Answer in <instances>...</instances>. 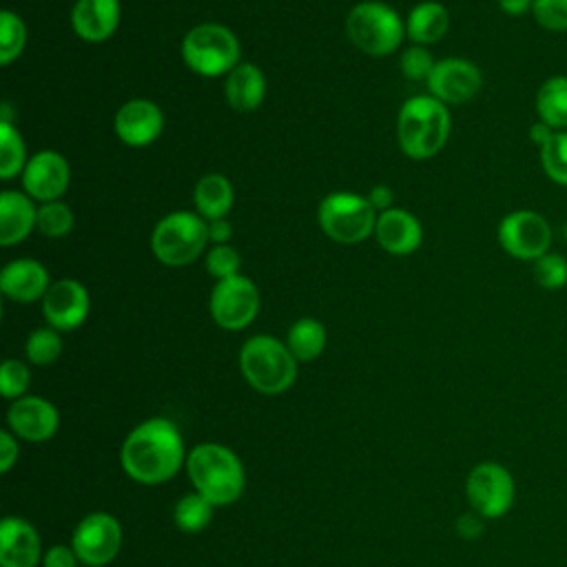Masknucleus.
<instances>
[{"mask_svg":"<svg viewBox=\"0 0 567 567\" xmlns=\"http://www.w3.org/2000/svg\"><path fill=\"white\" fill-rule=\"evenodd\" d=\"M120 458L133 481L142 485L166 483L184 461L182 434L168 419H148L126 436Z\"/></svg>","mask_w":567,"mask_h":567,"instance_id":"f257e3e1","label":"nucleus"},{"mask_svg":"<svg viewBox=\"0 0 567 567\" xmlns=\"http://www.w3.org/2000/svg\"><path fill=\"white\" fill-rule=\"evenodd\" d=\"M452 117L443 102L432 95H414L403 102L396 117V140L410 159L439 155L450 137Z\"/></svg>","mask_w":567,"mask_h":567,"instance_id":"f03ea898","label":"nucleus"},{"mask_svg":"<svg viewBox=\"0 0 567 567\" xmlns=\"http://www.w3.org/2000/svg\"><path fill=\"white\" fill-rule=\"evenodd\" d=\"M186 470L195 492L206 496L213 505L235 503L244 492L241 461L219 443L197 445L186 458Z\"/></svg>","mask_w":567,"mask_h":567,"instance_id":"7ed1b4c3","label":"nucleus"},{"mask_svg":"<svg viewBox=\"0 0 567 567\" xmlns=\"http://www.w3.org/2000/svg\"><path fill=\"white\" fill-rule=\"evenodd\" d=\"M297 363L288 346L270 334H255L239 350V370L261 394L286 392L297 379Z\"/></svg>","mask_w":567,"mask_h":567,"instance_id":"20e7f679","label":"nucleus"},{"mask_svg":"<svg viewBox=\"0 0 567 567\" xmlns=\"http://www.w3.org/2000/svg\"><path fill=\"white\" fill-rule=\"evenodd\" d=\"M208 244V221L195 210H173L151 233L153 257L171 268L193 264L206 252Z\"/></svg>","mask_w":567,"mask_h":567,"instance_id":"39448f33","label":"nucleus"},{"mask_svg":"<svg viewBox=\"0 0 567 567\" xmlns=\"http://www.w3.org/2000/svg\"><path fill=\"white\" fill-rule=\"evenodd\" d=\"M182 60L202 78H226L241 62V47L228 27L202 22L184 35Z\"/></svg>","mask_w":567,"mask_h":567,"instance_id":"423d86ee","label":"nucleus"},{"mask_svg":"<svg viewBox=\"0 0 567 567\" xmlns=\"http://www.w3.org/2000/svg\"><path fill=\"white\" fill-rule=\"evenodd\" d=\"M346 33L359 51L383 58L401 47L405 22L394 7L379 0H363L348 11Z\"/></svg>","mask_w":567,"mask_h":567,"instance_id":"0eeeda50","label":"nucleus"},{"mask_svg":"<svg viewBox=\"0 0 567 567\" xmlns=\"http://www.w3.org/2000/svg\"><path fill=\"white\" fill-rule=\"evenodd\" d=\"M379 213L368 197L357 193H330L317 208L319 228L337 244H361L374 235Z\"/></svg>","mask_w":567,"mask_h":567,"instance_id":"6e6552de","label":"nucleus"},{"mask_svg":"<svg viewBox=\"0 0 567 567\" xmlns=\"http://www.w3.org/2000/svg\"><path fill=\"white\" fill-rule=\"evenodd\" d=\"M498 246L518 261H536L551 246V226L536 210H512L496 228Z\"/></svg>","mask_w":567,"mask_h":567,"instance_id":"1a4fd4ad","label":"nucleus"},{"mask_svg":"<svg viewBox=\"0 0 567 567\" xmlns=\"http://www.w3.org/2000/svg\"><path fill=\"white\" fill-rule=\"evenodd\" d=\"M259 303L261 299L255 281L244 275H235L215 284L208 299V310L219 328L241 330L252 323L259 312Z\"/></svg>","mask_w":567,"mask_h":567,"instance_id":"9d476101","label":"nucleus"},{"mask_svg":"<svg viewBox=\"0 0 567 567\" xmlns=\"http://www.w3.org/2000/svg\"><path fill=\"white\" fill-rule=\"evenodd\" d=\"M467 501L483 518H501L514 503V478L498 463H478L467 476Z\"/></svg>","mask_w":567,"mask_h":567,"instance_id":"9b49d317","label":"nucleus"},{"mask_svg":"<svg viewBox=\"0 0 567 567\" xmlns=\"http://www.w3.org/2000/svg\"><path fill=\"white\" fill-rule=\"evenodd\" d=\"M122 545V527L120 523L104 512H93L84 516L71 538V547L75 556L91 567H102L111 563Z\"/></svg>","mask_w":567,"mask_h":567,"instance_id":"f8f14e48","label":"nucleus"},{"mask_svg":"<svg viewBox=\"0 0 567 567\" xmlns=\"http://www.w3.org/2000/svg\"><path fill=\"white\" fill-rule=\"evenodd\" d=\"M425 84L430 95L445 106L465 104L478 95L483 86V73L474 62L465 58H443L436 60Z\"/></svg>","mask_w":567,"mask_h":567,"instance_id":"ddd939ff","label":"nucleus"},{"mask_svg":"<svg viewBox=\"0 0 567 567\" xmlns=\"http://www.w3.org/2000/svg\"><path fill=\"white\" fill-rule=\"evenodd\" d=\"M20 177L24 193L33 202H55L66 193L71 184V166L62 153L42 148L29 157Z\"/></svg>","mask_w":567,"mask_h":567,"instance_id":"4468645a","label":"nucleus"},{"mask_svg":"<svg viewBox=\"0 0 567 567\" xmlns=\"http://www.w3.org/2000/svg\"><path fill=\"white\" fill-rule=\"evenodd\" d=\"M91 310L89 290L78 279H58L49 286L42 297V315L51 328L58 332H69L80 328Z\"/></svg>","mask_w":567,"mask_h":567,"instance_id":"2eb2a0df","label":"nucleus"},{"mask_svg":"<svg viewBox=\"0 0 567 567\" xmlns=\"http://www.w3.org/2000/svg\"><path fill=\"white\" fill-rule=\"evenodd\" d=\"M113 128L122 144L133 148L148 146L164 131V113L153 100L133 97L117 109Z\"/></svg>","mask_w":567,"mask_h":567,"instance_id":"dca6fc26","label":"nucleus"},{"mask_svg":"<svg viewBox=\"0 0 567 567\" xmlns=\"http://www.w3.org/2000/svg\"><path fill=\"white\" fill-rule=\"evenodd\" d=\"M7 423L24 441L40 443L55 434L60 416L53 403L40 396H20L7 412Z\"/></svg>","mask_w":567,"mask_h":567,"instance_id":"f3484780","label":"nucleus"},{"mask_svg":"<svg viewBox=\"0 0 567 567\" xmlns=\"http://www.w3.org/2000/svg\"><path fill=\"white\" fill-rule=\"evenodd\" d=\"M377 244L396 257L412 255L423 241V226L421 221L405 208H388L379 213L374 226Z\"/></svg>","mask_w":567,"mask_h":567,"instance_id":"a211bd4d","label":"nucleus"},{"mask_svg":"<svg viewBox=\"0 0 567 567\" xmlns=\"http://www.w3.org/2000/svg\"><path fill=\"white\" fill-rule=\"evenodd\" d=\"M120 18V0H75L71 9V27L89 44L109 40L117 31Z\"/></svg>","mask_w":567,"mask_h":567,"instance_id":"6ab92c4d","label":"nucleus"},{"mask_svg":"<svg viewBox=\"0 0 567 567\" xmlns=\"http://www.w3.org/2000/svg\"><path fill=\"white\" fill-rule=\"evenodd\" d=\"M49 286V272L35 259H13L0 270V290L16 303H31L42 299Z\"/></svg>","mask_w":567,"mask_h":567,"instance_id":"aec40b11","label":"nucleus"},{"mask_svg":"<svg viewBox=\"0 0 567 567\" xmlns=\"http://www.w3.org/2000/svg\"><path fill=\"white\" fill-rule=\"evenodd\" d=\"M40 536L22 518L0 523V567H35L40 560Z\"/></svg>","mask_w":567,"mask_h":567,"instance_id":"412c9836","label":"nucleus"},{"mask_svg":"<svg viewBox=\"0 0 567 567\" xmlns=\"http://www.w3.org/2000/svg\"><path fill=\"white\" fill-rule=\"evenodd\" d=\"M38 206L27 193L2 190L0 193V246L11 248L24 241L35 228Z\"/></svg>","mask_w":567,"mask_h":567,"instance_id":"4be33fe9","label":"nucleus"},{"mask_svg":"<svg viewBox=\"0 0 567 567\" xmlns=\"http://www.w3.org/2000/svg\"><path fill=\"white\" fill-rule=\"evenodd\" d=\"M224 97L237 113H250L266 97V75L252 62H239L224 80Z\"/></svg>","mask_w":567,"mask_h":567,"instance_id":"5701e85b","label":"nucleus"},{"mask_svg":"<svg viewBox=\"0 0 567 567\" xmlns=\"http://www.w3.org/2000/svg\"><path fill=\"white\" fill-rule=\"evenodd\" d=\"M193 204L195 213L206 221L226 217L235 204L230 179L221 173H206L193 188Z\"/></svg>","mask_w":567,"mask_h":567,"instance_id":"b1692460","label":"nucleus"},{"mask_svg":"<svg viewBox=\"0 0 567 567\" xmlns=\"http://www.w3.org/2000/svg\"><path fill=\"white\" fill-rule=\"evenodd\" d=\"M450 29V13L445 4L436 0H423L412 7L405 20V35L414 44H434L439 42Z\"/></svg>","mask_w":567,"mask_h":567,"instance_id":"393cba45","label":"nucleus"},{"mask_svg":"<svg viewBox=\"0 0 567 567\" xmlns=\"http://www.w3.org/2000/svg\"><path fill=\"white\" fill-rule=\"evenodd\" d=\"M538 122L554 131H567V75L547 78L534 97Z\"/></svg>","mask_w":567,"mask_h":567,"instance_id":"a878e982","label":"nucleus"},{"mask_svg":"<svg viewBox=\"0 0 567 567\" xmlns=\"http://www.w3.org/2000/svg\"><path fill=\"white\" fill-rule=\"evenodd\" d=\"M326 328L312 317L297 319L286 334V346L297 361H312L326 348Z\"/></svg>","mask_w":567,"mask_h":567,"instance_id":"bb28decb","label":"nucleus"},{"mask_svg":"<svg viewBox=\"0 0 567 567\" xmlns=\"http://www.w3.org/2000/svg\"><path fill=\"white\" fill-rule=\"evenodd\" d=\"M27 162V144L20 131L9 120H0V177L9 182L22 175Z\"/></svg>","mask_w":567,"mask_h":567,"instance_id":"cd10ccee","label":"nucleus"},{"mask_svg":"<svg viewBox=\"0 0 567 567\" xmlns=\"http://www.w3.org/2000/svg\"><path fill=\"white\" fill-rule=\"evenodd\" d=\"M213 507L215 505L206 496H202L199 492L186 494L175 505V523L186 534L202 532L213 518Z\"/></svg>","mask_w":567,"mask_h":567,"instance_id":"c85d7f7f","label":"nucleus"},{"mask_svg":"<svg viewBox=\"0 0 567 567\" xmlns=\"http://www.w3.org/2000/svg\"><path fill=\"white\" fill-rule=\"evenodd\" d=\"M27 44V27L24 20L13 13L11 9H4L0 13V64L9 66L13 60L20 58Z\"/></svg>","mask_w":567,"mask_h":567,"instance_id":"c756f323","label":"nucleus"},{"mask_svg":"<svg viewBox=\"0 0 567 567\" xmlns=\"http://www.w3.org/2000/svg\"><path fill=\"white\" fill-rule=\"evenodd\" d=\"M75 215L71 206H66L62 199L55 202H44L38 206V219L35 228L49 237V239H60L73 230Z\"/></svg>","mask_w":567,"mask_h":567,"instance_id":"7c9ffc66","label":"nucleus"},{"mask_svg":"<svg viewBox=\"0 0 567 567\" xmlns=\"http://www.w3.org/2000/svg\"><path fill=\"white\" fill-rule=\"evenodd\" d=\"M543 173L558 186H567V131H556L538 151Z\"/></svg>","mask_w":567,"mask_h":567,"instance_id":"2f4dec72","label":"nucleus"},{"mask_svg":"<svg viewBox=\"0 0 567 567\" xmlns=\"http://www.w3.org/2000/svg\"><path fill=\"white\" fill-rule=\"evenodd\" d=\"M24 352H27V359L33 363V365H49L53 363L60 354H62V339H60V332L51 326L47 328H35L29 337H27V343H24Z\"/></svg>","mask_w":567,"mask_h":567,"instance_id":"473e14b6","label":"nucleus"},{"mask_svg":"<svg viewBox=\"0 0 567 567\" xmlns=\"http://www.w3.org/2000/svg\"><path fill=\"white\" fill-rule=\"evenodd\" d=\"M532 275L536 286L545 290H560L567 286V259L560 252H545L532 261Z\"/></svg>","mask_w":567,"mask_h":567,"instance_id":"72a5a7b5","label":"nucleus"},{"mask_svg":"<svg viewBox=\"0 0 567 567\" xmlns=\"http://www.w3.org/2000/svg\"><path fill=\"white\" fill-rule=\"evenodd\" d=\"M204 266H206V272L215 279V281H221V279H228V277H235V275H241V255L237 248H233L230 244H215L206 250L204 255Z\"/></svg>","mask_w":567,"mask_h":567,"instance_id":"f704fd0d","label":"nucleus"},{"mask_svg":"<svg viewBox=\"0 0 567 567\" xmlns=\"http://www.w3.org/2000/svg\"><path fill=\"white\" fill-rule=\"evenodd\" d=\"M434 64H436V60L423 44H410L401 53V62H399L401 73L414 82H427Z\"/></svg>","mask_w":567,"mask_h":567,"instance_id":"c9c22d12","label":"nucleus"},{"mask_svg":"<svg viewBox=\"0 0 567 567\" xmlns=\"http://www.w3.org/2000/svg\"><path fill=\"white\" fill-rule=\"evenodd\" d=\"M532 16L536 24L551 33L567 31V0H534Z\"/></svg>","mask_w":567,"mask_h":567,"instance_id":"e433bc0d","label":"nucleus"},{"mask_svg":"<svg viewBox=\"0 0 567 567\" xmlns=\"http://www.w3.org/2000/svg\"><path fill=\"white\" fill-rule=\"evenodd\" d=\"M29 368L18 359H7L0 365V394L4 399H20L29 388Z\"/></svg>","mask_w":567,"mask_h":567,"instance_id":"4c0bfd02","label":"nucleus"},{"mask_svg":"<svg viewBox=\"0 0 567 567\" xmlns=\"http://www.w3.org/2000/svg\"><path fill=\"white\" fill-rule=\"evenodd\" d=\"M78 560L73 547L66 545H55L44 554V567H75Z\"/></svg>","mask_w":567,"mask_h":567,"instance_id":"58836bf2","label":"nucleus"},{"mask_svg":"<svg viewBox=\"0 0 567 567\" xmlns=\"http://www.w3.org/2000/svg\"><path fill=\"white\" fill-rule=\"evenodd\" d=\"M18 461V443L11 432H0V472H9L11 465Z\"/></svg>","mask_w":567,"mask_h":567,"instance_id":"ea45409f","label":"nucleus"},{"mask_svg":"<svg viewBox=\"0 0 567 567\" xmlns=\"http://www.w3.org/2000/svg\"><path fill=\"white\" fill-rule=\"evenodd\" d=\"M365 197H368V202L374 206V210H379V213L392 208V202H394V193H392L385 184L372 186Z\"/></svg>","mask_w":567,"mask_h":567,"instance_id":"a19ab883","label":"nucleus"},{"mask_svg":"<svg viewBox=\"0 0 567 567\" xmlns=\"http://www.w3.org/2000/svg\"><path fill=\"white\" fill-rule=\"evenodd\" d=\"M230 237H233V226H230V221L226 217L208 221V241H210V246L228 244Z\"/></svg>","mask_w":567,"mask_h":567,"instance_id":"79ce46f5","label":"nucleus"},{"mask_svg":"<svg viewBox=\"0 0 567 567\" xmlns=\"http://www.w3.org/2000/svg\"><path fill=\"white\" fill-rule=\"evenodd\" d=\"M496 2H498V9L512 18L532 13V7H534V0H496Z\"/></svg>","mask_w":567,"mask_h":567,"instance_id":"37998d69","label":"nucleus"},{"mask_svg":"<svg viewBox=\"0 0 567 567\" xmlns=\"http://www.w3.org/2000/svg\"><path fill=\"white\" fill-rule=\"evenodd\" d=\"M556 131L554 128H549L547 124H543V122H536L532 128H529V140L540 148L551 135H554Z\"/></svg>","mask_w":567,"mask_h":567,"instance_id":"c03bdc74","label":"nucleus"},{"mask_svg":"<svg viewBox=\"0 0 567 567\" xmlns=\"http://www.w3.org/2000/svg\"><path fill=\"white\" fill-rule=\"evenodd\" d=\"M481 529H483V527H481L478 518H474V516H463V518L458 520V532H461L463 536H467V538L478 536Z\"/></svg>","mask_w":567,"mask_h":567,"instance_id":"a18cd8bd","label":"nucleus"},{"mask_svg":"<svg viewBox=\"0 0 567 567\" xmlns=\"http://www.w3.org/2000/svg\"><path fill=\"white\" fill-rule=\"evenodd\" d=\"M565 241H567V221H565Z\"/></svg>","mask_w":567,"mask_h":567,"instance_id":"49530a36","label":"nucleus"}]
</instances>
